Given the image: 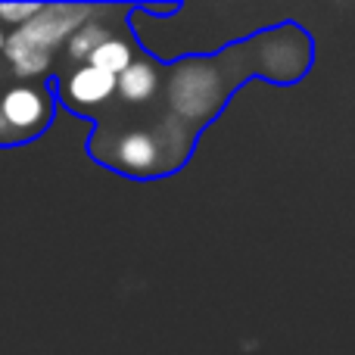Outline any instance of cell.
Instances as JSON below:
<instances>
[{
  "label": "cell",
  "mask_w": 355,
  "mask_h": 355,
  "mask_svg": "<svg viewBox=\"0 0 355 355\" xmlns=\"http://www.w3.org/2000/svg\"><path fill=\"white\" fill-rule=\"evenodd\" d=\"M0 144H12V137H10V128H6L3 116H0Z\"/></svg>",
  "instance_id": "cell-10"
},
{
  "label": "cell",
  "mask_w": 355,
  "mask_h": 355,
  "mask_svg": "<svg viewBox=\"0 0 355 355\" xmlns=\"http://www.w3.org/2000/svg\"><path fill=\"white\" fill-rule=\"evenodd\" d=\"M91 10L87 6H69V3H53L41 6L35 19L12 28V35H6L3 41V56L10 62V69L16 72L19 81L41 78L53 62V50L62 41L75 35L81 25L87 22Z\"/></svg>",
  "instance_id": "cell-1"
},
{
  "label": "cell",
  "mask_w": 355,
  "mask_h": 355,
  "mask_svg": "<svg viewBox=\"0 0 355 355\" xmlns=\"http://www.w3.org/2000/svg\"><path fill=\"white\" fill-rule=\"evenodd\" d=\"M112 150H116V156H112L116 166L131 175H150V172H156L162 162L159 144L150 135H144V131H128V135H122Z\"/></svg>",
  "instance_id": "cell-4"
},
{
  "label": "cell",
  "mask_w": 355,
  "mask_h": 355,
  "mask_svg": "<svg viewBox=\"0 0 355 355\" xmlns=\"http://www.w3.org/2000/svg\"><path fill=\"white\" fill-rule=\"evenodd\" d=\"M0 116H3L6 128H10L12 144L28 141V137L41 135L50 125L53 100H50V94L44 91L41 85L19 81V85L6 87V91L0 94Z\"/></svg>",
  "instance_id": "cell-2"
},
{
  "label": "cell",
  "mask_w": 355,
  "mask_h": 355,
  "mask_svg": "<svg viewBox=\"0 0 355 355\" xmlns=\"http://www.w3.org/2000/svg\"><path fill=\"white\" fill-rule=\"evenodd\" d=\"M3 41H6V35H3V31H0V53H3Z\"/></svg>",
  "instance_id": "cell-11"
},
{
  "label": "cell",
  "mask_w": 355,
  "mask_h": 355,
  "mask_svg": "<svg viewBox=\"0 0 355 355\" xmlns=\"http://www.w3.org/2000/svg\"><path fill=\"white\" fill-rule=\"evenodd\" d=\"M37 10H41V3H0V22L22 28L28 19L37 16Z\"/></svg>",
  "instance_id": "cell-9"
},
{
  "label": "cell",
  "mask_w": 355,
  "mask_h": 355,
  "mask_svg": "<svg viewBox=\"0 0 355 355\" xmlns=\"http://www.w3.org/2000/svg\"><path fill=\"white\" fill-rule=\"evenodd\" d=\"M218 100H221L218 75H215V69L202 66V62L184 66L172 78V85H168V103L187 122H200L209 112H215Z\"/></svg>",
  "instance_id": "cell-3"
},
{
  "label": "cell",
  "mask_w": 355,
  "mask_h": 355,
  "mask_svg": "<svg viewBox=\"0 0 355 355\" xmlns=\"http://www.w3.org/2000/svg\"><path fill=\"white\" fill-rule=\"evenodd\" d=\"M131 62H135V53H131L128 44L119 41V37H106V41L91 53V60H87L85 66H94V69H100V72L116 75V78H119V75H122Z\"/></svg>",
  "instance_id": "cell-7"
},
{
  "label": "cell",
  "mask_w": 355,
  "mask_h": 355,
  "mask_svg": "<svg viewBox=\"0 0 355 355\" xmlns=\"http://www.w3.org/2000/svg\"><path fill=\"white\" fill-rule=\"evenodd\" d=\"M106 37H110V35H106L103 25H97V22H85V25H81V28L66 41L69 60H75V62H87V60H91V53L106 41Z\"/></svg>",
  "instance_id": "cell-8"
},
{
  "label": "cell",
  "mask_w": 355,
  "mask_h": 355,
  "mask_svg": "<svg viewBox=\"0 0 355 355\" xmlns=\"http://www.w3.org/2000/svg\"><path fill=\"white\" fill-rule=\"evenodd\" d=\"M116 91L122 94L125 103H147L159 91V72L150 62H131L116 78Z\"/></svg>",
  "instance_id": "cell-6"
},
{
  "label": "cell",
  "mask_w": 355,
  "mask_h": 355,
  "mask_svg": "<svg viewBox=\"0 0 355 355\" xmlns=\"http://www.w3.org/2000/svg\"><path fill=\"white\" fill-rule=\"evenodd\" d=\"M116 94V75L94 66H78L66 81V97L72 106H100Z\"/></svg>",
  "instance_id": "cell-5"
}]
</instances>
